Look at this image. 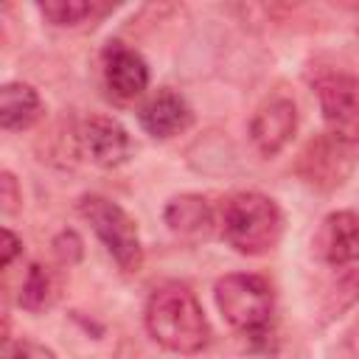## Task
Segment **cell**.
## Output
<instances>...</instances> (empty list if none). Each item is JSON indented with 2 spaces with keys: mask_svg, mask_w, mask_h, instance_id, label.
Segmentation results:
<instances>
[{
  "mask_svg": "<svg viewBox=\"0 0 359 359\" xmlns=\"http://www.w3.org/2000/svg\"><path fill=\"white\" fill-rule=\"evenodd\" d=\"M351 168H353V160H351L348 146L334 140L328 132L314 137L297 160L300 180L317 191H331V188L342 185V180L351 174Z\"/></svg>",
  "mask_w": 359,
  "mask_h": 359,
  "instance_id": "52a82bcc",
  "label": "cell"
},
{
  "mask_svg": "<svg viewBox=\"0 0 359 359\" xmlns=\"http://www.w3.org/2000/svg\"><path fill=\"white\" fill-rule=\"evenodd\" d=\"M22 250V241L17 238V233H11L8 227H3V269L11 266V261L20 255Z\"/></svg>",
  "mask_w": 359,
  "mask_h": 359,
  "instance_id": "d6986e66",
  "label": "cell"
},
{
  "mask_svg": "<svg viewBox=\"0 0 359 359\" xmlns=\"http://www.w3.org/2000/svg\"><path fill=\"white\" fill-rule=\"evenodd\" d=\"M59 297V278L50 266L45 264H31L25 278H22V286H20V297L17 303L28 311H45L56 303Z\"/></svg>",
  "mask_w": 359,
  "mask_h": 359,
  "instance_id": "5bb4252c",
  "label": "cell"
},
{
  "mask_svg": "<svg viewBox=\"0 0 359 359\" xmlns=\"http://www.w3.org/2000/svg\"><path fill=\"white\" fill-rule=\"evenodd\" d=\"M163 219H165L168 230L177 233V236H182V238H202L213 227V210H210L208 199L199 196V194L174 196L165 205Z\"/></svg>",
  "mask_w": 359,
  "mask_h": 359,
  "instance_id": "4fadbf2b",
  "label": "cell"
},
{
  "mask_svg": "<svg viewBox=\"0 0 359 359\" xmlns=\"http://www.w3.org/2000/svg\"><path fill=\"white\" fill-rule=\"evenodd\" d=\"M297 129V107L289 98L266 101L250 121V140L264 157H275Z\"/></svg>",
  "mask_w": 359,
  "mask_h": 359,
  "instance_id": "30bf717a",
  "label": "cell"
},
{
  "mask_svg": "<svg viewBox=\"0 0 359 359\" xmlns=\"http://www.w3.org/2000/svg\"><path fill=\"white\" fill-rule=\"evenodd\" d=\"M53 252H56V258L62 264H76L81 258V238L73 230H62L53 238Z\"/></svg>",
  "mask_w": 359,
  "mask_h": 359,
  "instance_id": "2e32d148",
  "label": "cell"
},
{
  "mask_svg": "<svg viewBox=\"0 0 359 359\" xmlns=\"http://www.w3.org/2000/svg\"><path fill=\"white\" fill-rule=\"evenodd\" d=\"M314 250L328 266L345 269L359 261V213L334 210L320 222L314 233Z\"/></svg>",
  "mask_w": 359,
  "mask_h": 359,
  "instance_id": "ba28073f",
  "label": "cell"
},
{
  "mask_svg": "<svg viewBox=\"0 0 359 359\" xmlns=\"http://www.w3.org/2000/svg\"><path fill=\"white\" fill-rule=\"evenodd\" d=\"M42 118V98L25 81H8L0 87V126L6 132H22Z\"/></svg>",
  "mask_w": 359,
  "mask_h": 359,
  "instance_id": "7c38bea8",
  "label": "cell"
},
{
  "mask_svg": "<svg viewBox=\"0 0 359 359\" xmlns=\"http://www.w3.org/2000/svg\"><path fill=\"white\" fill-rule=\"evenodd\" d=\"M143 323L149 337L171 353H199L210 342V325L196 294L177 280L149 294Z\"/></svg>",
  "mask_w": 359,
  "mask_h": 359,
  "instance_id": "6da1fadb",
  "label": "cell"
},
{
  "mask_svg": "<svg viewBox=\"0 0 359 359\" xmlns=\"http://www.w3.org/2000/svg\"><path fill=\"white\" fill-rule=\"evenodd\" d=\"M317 98L328 135L345 146H359V79L328 73L317 81Z\"/></svg>",
  "mask_w": 359,
  "mask_h": 359,
  "instance_id": "5b68a950",
  "label": "cell"
},
{
  "mask_svg": "<svg viewBox=\"0 0 359 359\" xmlns=\"http://www.w3.org/2000/svg\"><path fill=\"white\" fill-rule=\"evenodd\" d=\"M348 353H351V359H359V320L348 331Z\"/></svg>",
  "mask_w": 359,
  "mask_h": 359,
  "instance_id": "ffe728a7",
  "label": "cell"
},
{
  "mask_svg": "<svg viewBox=\"0 0 359 359\" xmlns=\"http://www.w3.org/2000/svg\"><path fill=\"white\" fill-rule=\"evenodd\" d=\"M0 202H3V213H14L22 202V194L17 188V180L11 171H3L0 174Z\"/></svg>",
  "mask_w": 359,
  "mask_h": 359,
  "instance_id": "ac0fdd59",
  "label": "cell"
},
{
  "mask_svg": "<svg viewBox=\"0 0 359 359\" xmlns=\"http://www.w3.org/2000/svg\"><path fill=\"white\" fill-rule=\"evenodd\" d=\"M137 118H140V126H143L151 137L165 140V137H174V135H180V132H185V129L191 126V121H194V112H191L188 101H185L180 93L163 87V90L151 93V95L143 101Z\"/></svg>",
  "mask_w": 359,
  "mask_h": 359,
  "instance_id": "8fae6325",
  "label": "cell"
},
{
  "mask_svg": "<svg viewBox=\"0 0 359 359\" xmlns=\"http://www.w3.org/2000/svg\"><path fill=\"white\" fill-rule=\"evenodd\" d=\"M6 359H56V353L34 339H17L6 348Z\"/></svg>",
  "mask_w": 359,
  "mask_h": 359,
  "instance_id": "e0dca14e",
  "label": "cell"
},
{
  "mask_svg": "<svg viewBox=\"0 0 359 359\" xmlns=\"http://www.w3.org/2000/svg\"><path fill=\"white\" fill-rule=\"evenodd\" d=\"M222 317L252 348L269 351L275 345V289L264 275L230 272L213 286Z\"/></svg>",
  "mask_w": 359,
  "mask_h": 359,
  "instance_id": "7a4b0ae2",
  "label": "cell"
},
{
  "mask_svg": "<svg viewBox=\"0 0 359 359\" xmlns=\"http://www.w3.org/2000/svg\"><path fill=\"white\" fill-rule=\"evenodd\" d=\"M222 233L241 255H264L283 236V213L275 199L258 191L233 194L222 208Z\"/></svg>",
  "mask_w": 359,
  "mask_h": 359,
  "instance_id": "3957f363",
  "label": "cell"
},
{
  "mask_svg": "<svg viewBox=\"0 0 359 359\" xmlns=\"http://www.w3.org/2000/svg\"><path fill=\"white\" fill-rule=\"evenodd\" d=\"M115 359H143V356H140L132 345H121V348H118V353H115Z\"/></svg>",
  "mask_w": 359,
  "mask_h": 359,
  "instance_id": "44dd1931",
  "label": "cell"
},
{
  "mask_svg": "<svg viewBox=\"0 0 359 359\" xmlns=\"http://www.w3.org/2000/svg\"><path fill=\"white\" fill-rule=\"evenodd\" d=\"M36 8L53 25H81L84 20H93L104 11V6L93 0H45Z\"/></svg>",
  "mask_w": 359,
  "mask_h": 359,
  "instance_id": "9a60e30c",
  "label": "cell"
},
{
  "mask_svg": "<svg viewBox=\"0 0 359 359\" xmlns=\"http://www.w3.org/2000/svg\"><path fill=\"white\" fill-rule=\"evenodd\" d=\"M79 213L90 222L98 241L115 258L123 272H137L143 264V244L135 219L112 199L101 194H87L79 199Z\"/></svg>",
  "mask_w": 359,
  "mask_h": 359,
  "instance_id": "277c9868",
  "label": "cell"
},
{
  "mask_svg": "<svg viewBox=\"0 0 359 359\" xmlns=\"http://www.w3.org/2000/svg\"><path fill=\"white\" fill-rule=\"evenodd\" d=\"M76 149L101 168H118L132 154V137L121 121L109 115H90L76 129Z\"/></svg>",
  "mask_w": 359,
  "mask_h": 359,
  "instance_id": "8992f818",
  "label": "cell"
},
{
  "mask_svg": "<svg viewBox=\"0 0 359 359\" xmlns=\"http://www.w3.org/2000/svg\"><path fill=\"white\" fill-rule=\"evenodd\" d=\"M104 84L118 101H135L149 87L146 59L121 42H109L104 50Z\"/></svg>",
  "mask_w": 359,
  "mask_h": 359,
  "instance_id": "9c48e42d",
  "label": "cell"
}]
</instances>
